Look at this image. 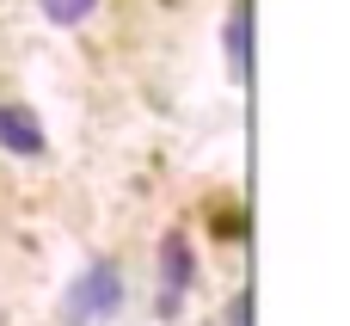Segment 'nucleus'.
<instances>
[{
    "instance_id": "f257e3e1",
    "label": "nucleus",
    "mask_w": 350,
    "mask_h": 326,
    "mask_svg": "<svg viewBox=\"0 0 350 326\" xmlns=\"http://www.w3.org/2000/svg\"><path fill=\"white\" fill-rule=\"evenodd\" d=\"M117 308H123V271H117L111 259L86 265V271L68 284V296H62V321L68 326H98V321H111Z\"/></svg>"
},
{
    "instance_id": "f03ea898",
    "label": "nucleus",
    "mask_w": 350,
    "mask_h": 326,
    "mask_svg": "<svg viewBox=\"0 0 350 326\" xmlns=\"http://www.w3.org/2000/svg\"><path fill=\"white\" fill-rule=\"evenodd\" d=\"M191 277H197L191 240H185V234H166V240H160V290H154L160 314H178V308H185V296H191Z\"/></svg>"
},
{
    "instance_id": "7ed1b4c3",
    "label": "nucleus",
    "mask_w": 350,
    "mask_h": 326,
    "mask_svg": "<svg viewBox=\"0 0 350 326\" xmlns=\"http://www.w3.org/2000/svg\"><path fill=\"white\" fill-rule=\"evenodd\" d=\"M0 148L6 154H43V123L25 111V105H0Z\"/></svg>"
},
{
    "instance_id": "20e7f679",
    "label": "nucleus",
    "mask_w": 350,
    "mask_h": 326,
    "mask_svg": "<svg viewBox=\"0 0 350 326\" xmlns=\"http://www.w3.org/2000/svg\"><path fill=\"white\" fill-rule=\"evenodd\" d=\"M246 37H252V12H246V0L228 12V68H234V80L246 86L252 80V55H246Z\"/></svg>"
},
{
    "instance_id": "39448f33",
    "label": "nucleus",
    "mask_w": 350,
    "mask_h": 326,
    "mask_svg": "<svg viewBox=\"0 0 350 326\" xmlns=\"http://www.w3.org/2000/svg\"><path fill=\"white\" fill-rule=\"evenodd\" d=\"M37 6H43V18H55V25H80V18H92L98 0H37Z\"/></svg>"
},
{
    "instance_id": "423d86ee",
    "label": "nucleus",
    "mask_w": 350,
    "mask_h": 326,
    "mask_svg": "<svg viewBox=\"0 0 350 326\" xmlns=\"http://www.w3.org/2000/svg\"><path fill=\"white\" fill-rule=\"evenodd\" d=\"M234 326H246V296H234Z\"/></svg>"
}]
</instances>
